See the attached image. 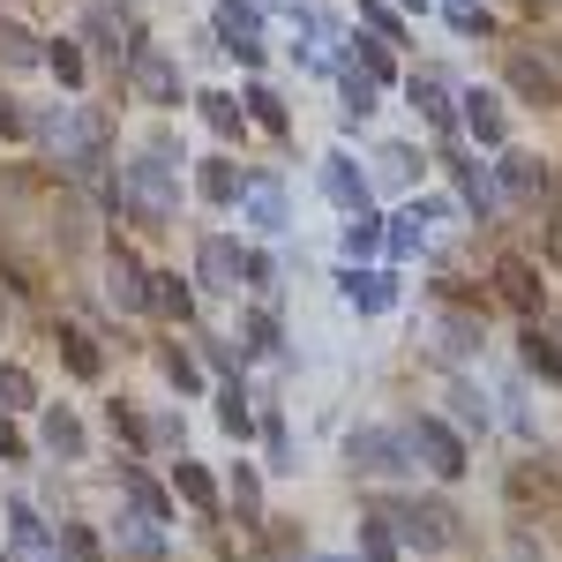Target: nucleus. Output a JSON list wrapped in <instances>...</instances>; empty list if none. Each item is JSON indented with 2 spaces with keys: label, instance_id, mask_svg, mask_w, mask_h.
Here are the masks:
<instances>
[{
  "label": "nucleus",
  "instance_id": "39448f33",
  "mask_svg": "<svg viewBox=\"0 0 562 562\" xmlns=\"http://www.w3.org/2000/svg\"><path fill=\"white\" fill-rule=\"evenodd\" d=\"M510 90L532 98V105H562V60H540V53L510 45Z\"/></svg>",
  "mask_w": 562,
  "mask_h": 562
},
{
  "label": "nucleus",
  "instance_id": "b1692460",
  "mask_svg": "<svg viewBox=\"0 0 562 562\" xmlns=\"http://www.w3.org/2000/svg\"><path fill=\"white\" fill-rule=\"evenodd\" d=\"M60 352H68V368H76L83 383H90V375H98V368H105V360H98V346H90V338H83V330H76V323L60 330Z\"/></svg>",
  "mask_w": 562,
  "mask_h": 562
},
{
  "label": "nucleus",
  "instance_id": "7ed1b4c3",
  "mask_svg": "<svg viewBox=\"0 0 562 562\" xmlns=\"http://www.w3.org/2000/svg\"><path fill=\"white\" fill-rule=\"evenodd\" d=\"M121 83H128L135 105H180V68L166 60V45H150V38L121 60Z\"/></svg>",
  "mask_w": 562,
  "mask_h": 562
},
{
  "label": "nucleus",
  "instance_id": "a211bd4d",
  "mask_svg": "<svg viewBox=\"0 0 562 562\" xmlns=\"http://www.w3.org/2000/svg\"><path fill=\"white\" fill-rule=\"evenodd\" d=\"M45 53H38V38L23 31V23H0V68H38Z\"/></svg>",
  "mask_w": 562,
  "mask_h": 562
},
{
  "label": "nucleus",
  "instance_id": "7c9ffc66",
  "mask_svg": "<svg viewBox=\"0 0 562 562\" xmlns=\"http://www.w3.org/2000/svg\"><path fill=\"white\" fill-rule=\"evenodd\" d=\"M233 503H240V518H248V525H262V487H256V473H248V465L233 473Z\"/></svg>",
  "mask_w": 562,
  "mask_h": 562
},
{
  "label": "nucleus",
  "instance_id": "cd10ccee",
  "mask_svg": "<svg viewBox=\"0 0 562 562\" xmlns=\"http://www.w3.org/2000/svg\"><path fill=\"white\" fill-rule=\"evenodd\" d=\"M375 240H383V225H375V211H368V203H360V211H352V225H346V248H352V256H368Z\"/></svg>",
  "mask_w": 562,
  "mask_h": 562
},
{
  "label": "nucleus",
  "instance_id": "3c124183",
  "mask_svg": "<svg viewBox=\"0 0 562 562\" xmlns=\"http://www.w3.org/2000/svg\"><path fill=\"white\" fill-rule=\"evenodd\" d=\"M405 8H428V0H405Z\"/></svg>",
  "mask_w": 562,
  "mask_h": 562
},
{
  "label": "nucleus",
  "instance_id": "8fccbe9b",
  "mask_svg": "<svg viewBox=\"0 0 562 562\" xmlns=\"http://www.w3.org/2000/svg\"><path fill=\"white\" fill-rule=\"evenodd\" d=\"M0 458H23V435H15V420L0 413Z\"/></svg>",
  "mask_w": 562,
  "mask_h": 562
},
{
  "label": "nucleus",
  "instance_id": "79ce46f5",
  "mask_svg": "<svg viewBox=\"0 0 562 562\" xmlns=\"http://www.w3.org/2000/svg\"><path fill=\"white\" fill-rule=\"evenodd\" d=\"M532 495H548V473H510V503H532Z\"/></svg>",
  "mask_w": 562,
  "mask_h": 562
},
{
  "label": "nucleus",
  "instance_id": "6e6552de",
  "mask_svg": "<svg viewBox=\"0 0 562 562\" xmlns=\"http://www.w3.org/2000/svg\"><path fill=\"white\" fill-rule=\"evenodd\" d=\"M397 525H405V540H413V548H428V555L458 540V518H450L442 503H405V510H397Z\"/></svg>",
  "mask_w": 562,
  "mask_h": 562
},
{
  "label": "nucleus",
  "instance_id": "c756f323",
  "mask_svg": "<svg viewBox=\"0 0 562 562\" xmlns=\"http://www.w3.org/2000/svg\"><path fill=\"white\" fill-rule=\"evenodd\" d=\"M248 195V217L256 225H285V203H278V188H240Z\"/></svg>",
  "mask_w": 562,
  "mask_h": 562
},
{
  "label": "nucleus",
  "instance_id": "58836bf2",
  "mask_svg": "<svg viewBox=\"0 0 562 562\" xmlns=\"http://www.w3.org/2000/svg\"><path fill=\"white\" fill-rule=\"evenodd\" d=\"M346 113H375V83L368 76H346Z\"/></svg>",
  "mask_w": 562,
  "mask_h": 562
},
{
  "label": "nucleus",
  "instance_id": "9b49d317",
  "mask_svg": "<svg viewBox=\"0 0 562 562\" xmlns=\"http://www.w3.org/2000/svg\"><path fill=\"white\" fill-rule=\"evenodd\" d=\"M495 293L518 307V315H540V278H532V262H525V256L495 262Z\"/></svg>",
  "mask_w": 562,
  "mask_h": 562
},
{
  "label": "nucleus",
  "instance_id": "412c9836",
  "mask_svg": "<svg viewBox=\"0 0 562 562\" xmlns=\"http://www.w3.org/2000/svg\"><path fill=\"white\" fill-rule=\"evenodd\" d=\"M15 405H38V383H31V368L0 360V413H15Z\"/></svg>",
  "mask_w": 562,
  "mask_h": 562
},
{
  "label": "nucleus",
  "instance_id": "c9c22d12",
  "mask_svg": "<svg viewBox=\"0 0 562 562\" xmlns=\"http://www.w3.org/2000/svg\"><path fill=\"white\" fill-rule=\"evenodd\" d=\"M203 113H211L217 135H240V105H233V98H217V90H211V98H203Z\"/></svg>",
  "mask_w": 562,
  "mask_h": 562
},
{
  "label": "nucleus",
  "instance_id": "37998d69",
  "mask_svg": "<svg viewBox=\"0 0 562 562\" xmlns=\"http://www.w3.org/2000/svg\"><path fill=\"white\" fill-rule=\"evenodd\" d=\"M360 23H375V31H383V38H397V15H390L383 0H360Z\"/></svg>",
  "mask_w": 562,
  "mask_h": 562
},
{
  "label": "nucleus",
  "instance_id": "ddd939ff",
  "mask_svg": "<svg viewBox=\"0 0 562 562\" xmlns=\"http://www.w3.org/2000/svg\"><path fill=\"white\" fill-rule=\"evenodd\" d=\"M188 307H195L188 278H180V270H150V315H166V323H188Z\"/></svg>",
  "mask_w": 562,
  "mask_h": 562
},
{
  "label": "nucleus",
  "instance_id": "c03bdc74",
  "mask_svg": "<svg viewBox=\"0 0 562 562\" xmlns=\"http://www.w3.org/2000/svg\"><path fill=\"white\" fill-rule=\"evenodd\" d=\"M360 68H368V83H383L390 76V45H360Z\"/></svg>",
  "mask_w": 562,
  "mask_h": 562
},
{
  "label": "nucleus",
  "instance_id": "473e14b6",
  "mask_svg": "<svg viewBox=\"0 0 562 562\" xmlns=\"http://www.w3.org/2000/svg\"><path fill=\"white\" fill-rule=\"evenodd\" d=\"M128 495H135V510H143L150 525H166V495H158V487H150L143 473H128Z\"/></svg>",
  "mask_w": 562,
  "mask_h": 562
},
{
  "label": "nucleus",
  "instance_id": "09e8293b",
  "mask_svg": "<svg viewBox=\"0 0 562 562\" xmlns=\"http://www.w3.org/2000/svg\"><path fill=\"white\" fill-rule=\"evenodd\" d=\"M38 540H45L38 518H31V510H15V548H31V555H38Z\"/></svg>",
  "mask_w": 562,
  "mask_h": 562
},
{
  "label": "nucleus",
  "instance_id": "ea45409f",
  "mask_svg": "<svg viewBox=\"0 0 562 562\" xmlns=\"http://www.w3.org/2000/svg\"><path fill=\"white\" fill-rule=\"evenodd\" d=\"M105 420H113V435H121V442H150V428H143V420H135L128 405H113V413H105Z\"/></svg>",
  "mask_w": 562,
  "mask_h": 562
},
{
  "label": "nucleus",
  "instance_id": "f257e3e1",
  "mask_svg": "<svg viewBox=\"0 0 562 562\" xmlns=\"http://www.w3.org/2000/svg\"><path fill=\"white\" fill-rule=\"evenodd\" d=\"M31 128L60 150V166L76 180H98L105 173V128H98V113H83V105H60V113H45V121H31Z\"/></svg>",
  "mask_w": 562,
  "mask_h": 562
},
{
  "label": "nucleus",
  "instance_id": "9d476101",
  "mask_svg": "<svg viewBox=\"0 0 562 562\" xmlns=\"http://www.w3.org/2000/svg\"><path fill=\"white\" fill-rule=\"evenodd\" d=\"M105 278H113V285H105V301L113 307H150V270H143V262L128 256V248H113V270H105Z\"/></svg>",
  "mask_w": 562,
  "mask_h": 562
},
{
  "label": "nucleus",
  "instance_id": "864d4df0",
  "mask_svg": "<svg viewBox=\"0 0 562 562\" xmlns=\"http://www.w3.org/2000/svg\"><path fill=\"white\" fill-rule=\"evenodd\" d=\"M555 346H562V338H555Z\"/></svg>",
  "mask_w": 562,
  "mask_h": 562
},
{
  "label": "nucleus",
  "instance_id": "2eb2a0df",
  "mask_svg": "<svg viewBox=\"0 0 562 562\" xmlns=\"http://www.w3.org/2000/svg\"><path fill=\"white\" fill-rule=\"evenodd\" d=\"M195 188H203V203H217V211L240 203V173H233V158H211V166L195 173Z\"/></svg>",
  "mask_w": 562,
  "mask_h": 562
},
{
  "label": "nucleus",
  "instance_id": "4468645a",
  "mask_svg": "<svg viewBox=\"0 0 562 562\" xmlns=\"http://www.w3.org/2000/svg\"><path fill=\"white\" fill-rule=\"evenodd\" d=\"M323 195H330V203H346V211L368 203V180L352 173V158H330V166H323Z\"/></svg>",
  "mask_w": 562,
  "mask_h": 562
},
{
  "label": "nucleus",
  "instance_id": "f8f14e48",
  "mask_svg": "<svg viewBox=\"0 0 562 562\" xmlns=\"http://www.w3.org/2000/svg\"><path fill=\"white\" fill-rule=\"evenodd\" d=\"M397 458H405V442H397V435H383V428H360V435H352V465H360V473H397Z\"/></svg>",
  "mask_w": 562,
  "mask_h": 562
},
{
  "label": "nucleus",
  "instance_id": "49530a36",
  "mask_svg": "<svg viewBox=\"0 0 562 562\" xmlns=\"http://www.w3.org/2000/svg\"><path fill=\"white\" fill-rule=\"evenodd\" d=\"M450 23H458V31H487V8H473V0H458V8H450Z\"/></svg>",
  "mask_w": 562,
  "mask_h": 562
},
{
  "label": "nucleus",
  "instance_id": "dca6fc26",
  "mask_svg": "<svg viewBox=\"0 0 562 562\" xmlns=\"http://www.w3.org/2000/svg\"><path fill=\"white\" fill-rule=\"evenodd\" d=\"M173 487L195 503V510H203V518H217V480L203 473V465H188V458H180V465H173Z\"/></svg>",
  "mask_w": 562,
  "mask_h": 562
},
{
  "label": "nucleus",
  "instance_id": "aec40b11",
  "mask_svg": "<svg viewBox=\"0 0 562 562\" xmlns=\"http://www.w3.org/2000/svg\"><path fill=\"white\" fill-rule=\"evenodd\" d=\"M53 555H60V562H105V548H98V532H90V525H60Z\"/></svg>",
  "mask_w": 562,
  "mask_h": 562
},
{
  "label": "nucleus",
  "instance_id": "a18cd8bd",
  "mask_svg": "<svg viewBox=\"0 0 562 562\" xmlns=\"http://www.w3.org/2000/svg\"><path fill=\"white\" fill-rule=\"evenodd\" d=\"M166 375H173V383H180V390H195V360H188V352H180V346H173V352H166Z\"/></svg>",
  "mask_w": 562,
  "mask_h": 562
},
{
  "label": "nucleus",
  "instance_id": "1a4fd4ad",
  "mask_svg": "<svg viewBox=\"0 0 562 562\" xmlns=\"http://www.w3.org/2000/svg\"><path fill=\"white\" fill-rule=\"evenodd\" d=\"M503 188H510L518 203H555V173H548L540 158H525V150L503 158Z\"/></svg>",
  "mask_w": 562,
  "mask_h": 562
},
{
  "label": "nucleus",
  "instance_id": "a19ab883",
  "mask_svg": "<svg viewBox=\"0 0 562 562\" xmlns=\"http://www.w3.org/2000/svg\"><path fill=\"white\" fill-rule=\"evenodd\" d=\"M248 346H256V352L278 346V315H248Z\"/></svg>",
  "mask_w": 562,
  "mask_h": 562
},
{
  "label": "nucleus",
  "instance_id": "de8ad7c7",
  "mask_svg": "<svg viewBox=\"0 0 562 562\" xmlns=\"http://www.w3.org/2000/svg\"><path fill=\"white\" fill-rule=\"evenodd\" d=\"M23 128H31V113H23L15 98H0V135H23Z\"/></svg>",
  "mask_w": 562,
  "mask_h": 562
},
{
  "label": "nucleus",
  "instance_id": "603ef678",
  "mask_svg": "<svg viewBox=\"0 0 562 562\" xmlns=\"http://www.w3.org/2000/svg\"><path fill=\"white\" fill-rule=\"evenodd\" d=\"M0 323H8V307H0Z\"/></svg>",
  "mask_w": 562,
  "mask_h": 562
},
{
  "label": "nucleus",
  "instance_id": "6ab92c4d",
  "mask_svg": "<svg viewBox=\"0 0 562 562\" xmlns=\"http://www.w3.org/2000/svg\"><path fill=\"white\" fill-rule=\"evenodd\" d=\"M518 352H525V368H532V375H548V383L562 375V352H555V338H548V330H525Z\"/></svg>",
  "mask_w": 562,
  "mask_h": 562
},
{
  "label": "nucleus",
  "instance_id": "423d86ee",
  "mask_svg": "<svg viewBox=\"0 0 562 562\" xmlns=\"http://www.w3.org/2000/svg\"><path fill=\"white\" fill-rule=\"evenodd\" d=\"M240 278H248V256L233 248V240H203L195 248V285H211V293H240Z\"/></svg>",
  "mask_w": 562,
  "mask_h": 562
},
{
  "label": "nucleus",
  "instance_id": "20e7f679",
  "mask_svg": "<svg viewBox=\"0 0 562 562\" xmlns=\"http://www.w3.org/2000/svg\"><path fill=\"white\" fill-rule=\"evenodd\" d=\"M83 31H90V38H98V45H105L113 60H128L135 45H143V31H135V8H128V0H90Z\"/></svg>",
  "mask_w": 562,
  "mask_h": 562
},
{
  "label": "nucleus",
  "instance_id": "e433bc0d",
  "mask_svg": "<svg viewBox=\"0 0 562 562\" xmlns=\"http://www.w3.org/2000/svg\"><path fill=\"white\" fill-rule=\"evenodd\" d=\"M540 248H548V262L562 270V195L548 203V225H540Z\"/></svg>",
  "mask_w": 562,
  "mask_h": 562
},
{
  "label": "nucleus",
  "instance_id": "a878e982",
  "mask_svg": "<svg viewBox=\"0 0 562 562\" xmlns=\"http://www.w3.org/2000/svg\"><path fill=\"white\" fill-rule=\"evenodd\" d=\"M458 195H465L480 217H495V188H487V173H480V166H458Z\"/></svg>",
  "mask_w": 562,
  "mask_h": 562
},
{
  "label": "nucleus",
  "instance_id": "f3484780",
  "mask_svg": "<svg viewBox=\"0 0 562 562\" xmlns=\"http://www.w3.org/2000/svg\"><path fill=\"white\" fill-rule=\"evenodd\" d=\"M465 128H473L480 143H503V105H495L487 90H465Z\"/></svg>",
  "mask_w": 562,
  "mask_h": 562
},
{
  "label": "nucleus",
  "instance_id": "2f4dec72",
  "mask_svg": "<svg viewBox=\"0 0 562 562\" xmlns=\"http://www.w3.org/2000/svg\"><path fill=\"white\" fill-rule=\"evenodd\" d=\"M360 562H397V548H390L383 518H368V525H360Z\"/></svg>",
  "mask_w": 562,
  "mask_h": 562
},
{
  "label": "nucleus",
  "instance_id": "bb28decb",
  "mask_svg": "<svg viewBox=\"0 0 562 562\" xmlns=\"http://www.w3.org/2000/svg\"><path fill=\"white\" fill-rule=\"evenodd\" d=\"M346 301L352 307H390V278H360V270H352V278H346Z\"/></svg>",
  "mask_w": 562,
  "mask_h": 562
},
{
  "label": "nucleus",
  "instance_id": "f704fd0d",
  "mask_svg": "<svg viewBox=\"0 0 562 562\" xmlns=\"http://www.w3.org/2000/svg\"><path fill=\"white\" fill-rule=\"evenodd\" d=\"M248 113H256V121H262L270 135H285V105H278L270 90H248Z\"/></svg>",
  "mask_w": 562,
  "mask_h": 562
},
{
  "label": "nucleus",
  "instance_id": "0eeeda50",
  "mask_svg": "<svg viewBox=\"0 0 562 562\" xmlns=\"http://www.w3.org/2000/svg\"><path fill=\"white\" fill-rule=\"evenodd\" d=\"M405 442L428 458V473H435V480H458V473H465V442L442 428V420H413V435H405Z\"/></svg>",
  "mask_w": 562,
  "mask_h": 562
},
{
  "label": "nucleus",
  "instance_id": "5701e85b",
  "mask_svg": "<svg viewBox=\"0 0 562 562\" xmlns=\"http://www.w3.org/2000/svg\"><path fill=\"white\" fill-rule=\"evenodd\" d=\"M45 442H53L60 458H76V450H83V428H76V413H68V405H53V413H45Z\"/></svg>",
  "mask_w": 562,
  "mask_h": 562
},
{
  "label": "nucleus",
  "instance_id": "72a5a7b5",
  "mask_svg": "<svg viewBox=\"0 0 562 562\" xmlns=\"http://www.w3.org/2000/svg\"><path fill=\"white\" fill-rule=\"evenodd\" d=\"M217 420H225V435H248V428H256V420H248V397H240V390H225V397H217Z\"/></svg>",
  "mask_w": 562,
  "mask_h": 562
},
{
  "label": "nucleus",
  "instance_id": "393cba45",
  "mask_svg": "<svg viewBox=\"0 0 562 562\" xmlns=\"http://www.w3.org/2000/svg\"><path fill=\"white\" fill-rule=\"evenodd\" d=\"M45 68H53L60 83H83V53H76V38H53V45H45Z\"/></svg>",
  "mask_w": 562,
  "mask_h": 562
},
{
  "label": "nucleus",
  "instance_id": "4c0bfd02",
  "mask_svg": "<svg viewBox=\"0 0 562 562\" xmlns=\"http://www.w3.org/2000/svg\"><path fill=\"white\" fill-rule=\"evenodd\" d=\"M413 173H420V158H413L405 143H390L383 150V180H413Z\"/></svg>",
  "mask_w": 562,
  "mask_h": 562
},
{
  "label": "nucleus",
  "instance_id": "f03ea898",
  "mask_svg": "<svg viewBox=\"0 0 562 562\" xmlns=\"http://www.w3.org/2000/svg\"><path fill=\"white\" fill-rule=\"evenodd\" d=\"M121 203H128L143 225H166V217H173V166H166V150L121 166Z\"/></svg>",
  "mask_w": 562,
  "mask_h": 562
},
{
  "label": "nucleus",
  "instance_id": "c85d7f7f",
  "mask_svg": "<svg viewBox=\"0 0 562 562\" xmlns=\"http://www.w3.org/2000/svg\"><path fill=\"white\" fill-rule=\"evenodd\" d=\"M473 346H480L473 315H442V352H473Z\"/></svg>",
  "mask_w": 562,
  "mask_h": 562
},
{
  "label": "nucleus",
  "instance_id": "4be33fe9",
  "mask_svg": "<svg viewBox=\"0 0 562 562\" xmlns=\"http://www.w3.org/2000/svg\"><path fill=\"white\" fill-rule=\"evenodd\" d=\"M413 105L428 113L435 128H450V90H442V76H413Z\"/></svg>",
  "mask_w": 562,
  "mask_h": 562
}]
</instances>
